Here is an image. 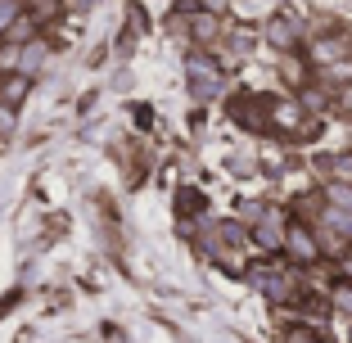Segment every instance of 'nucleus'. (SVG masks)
I'll list each match as a JSON object with an SVG mask.
<instances>
[{
  "mask_svg": "<svg viewBox=\"0 0 352 343\" xmlns=\"http://www.w3.org/2000/svg\"><path fill=\"white\" fill-rule=\"evenodd\" d=\"M285 258L298 262V267H316V262L325 258L316 226H307V221H289V230H285Z\"/></svg>",
  "mask_w": 352,
  "mask_h": 343,
  "instance_id": "nucleus-1",
  "label": "nucleus"
},
{
  "mask_svg": "<svg viewBox=\"0 0 352 343\" xmlns=\"http://www.w3.org/2000/svg\"><path fill=\"white\" fill-rule=\"evenodd\" d=\"M186 77H190V91L199 95V100H212V95L221 91V68L208 54H190L186 59Z\"/></svg>",
  "mask_w": 352,
  "mask_h": 343,
  "instance_id": "nucleus-2",
  "label": "nucleus"
},
{
  "mask_svg": "<svg viewBox=\"0 0 352 343\" xmlns=\"http://www.w3.org/2000/svg\"><path fill=\"white\" fill-rule=\"evenodd\" d=\"M307 59H311V68H330V63H339V59H352V36H348V32H334V36H311Z\"/></svg>",
  "mask_w": 352,
  "mask_h": 343,
  "instance_id": "nucleus-3",
  "label": "nucleus"
},
{
  "mask_svg": "<svg viewBox=\"0 0 352 343\" xmlns=\"http://www.w3.org/2000/svg\"><path fill=\"white\" fill-rule=\"evenodd\" d=\"M285 230H289V217L276 208H267L258 221H253V244L267 253H285Z\"/></svg>",
  "mask_w": 352,
  "mask_h": 343,
  "instance_id": "nucleus-4",
  "label": "nucleus"
},
{
  "mask_svg": "<svg viewBox=\"0 0 352 343\" xmlns=\"http://www.w3.org/2000/svg\"><path fill=\"white\" fill-rule=\"evenodd\" d=\"M262 36H267V45H271V50H280V54H294L302 45V27L289 19V14H271L267 27H262Z\"/></svg>",
  "mask_w": 352,
  "mask_h": 343,
  "instance_id": "nucleus-5",
  "label": "nucleus"
},
{
  "mask_svg": "<svg viewBox=\"0 0 352 343\" xmlns=\"http://www.w3.org/2000/svg\"><path fill=\"white\" fill-rule=\"evenodd\" d=\"M190 36L199 45H212L221 36V14H208V10H195L190 14Z\"/></svg>",
  "mask_w": 352,
  "mask_h": 343,
  "instance_id": "nucleus-6",
  "label": "nucleus"
},
{
  "mask_svg": "<svg viewBox=\"0 0 352 343\" xmlns=\"http://www.w3.org/2000/svg\"><path fill=\"white\" fill-rule=\"evenodd\" d=\"M271 122H276L280 131H298V126L307 122V109H302V100H280V104L271 109Z\"/></svg>",
  "mask_w": 352,
  "mask_h": 343,
  "instance_id": "nucleus-7",
  "label": "nucleus"
},
{
  "mask_svg": "<svg viewBox=\"0 0 352 343\" xmlns=\"http://www.w3.org/2000/svg\"><path fill=\"white\" fill-rule=\"evenodd\" d=\"M280 77L302 91V86H307V77H311V59H307V54H298V50H294V54H280Z\"/></svg>",
  "mask_w": 352,
  "mask_h": 343,
  "instance_id": "nucleus-8",
  "label": "nucleus"
},
{
  "mask_svg": "<svg viewBox=\"0 0 352 343\" xmlns=\"http://www.w3.org/2000/svg\"><path fill=\"white\" fill-rule=\"evenodd\" d=\"M28 91H32V77H23V73H10V77H0V104L19 109L23 100H28Z\"/></svg>",
  "mask_w": 352,
  "mask_h": 343,
  "instance_id": "nucleus-9",
  "label": "nucleus"
},
{
  "mask_svg": "<svg viewBox=\"0 0 352 343\" xmlns=\"http://www.w3.org/2000/svg\"><path fill=\"white\" fill-rule=\"evenodd\" d=\"M41 63H45V45H41V41H28V45L19 50V59H14V73L32 77L36 68H41Z\"/></svg>",
  "mask_w": 352,
  "mask_h": 343,
  "instance_id": "nucleus-10",
  "label": "nucleus"
},
{
  "mask_svg": "<svg viewBox=\"0 0 352 343\" xmlns=\"http://www.w3.org/2000/svg\"><path fill=\"white\" fill-rule=\"evenodd\" d=\"M321 199H325V203H330V208H348V212H352V181H343V177L325 181Z\"/></svg>",
  "mask_w": 352,
  "mask_h": 343,
  "instance_id": "nucleus-11",
  "label": "nucleus"
},
{
  "mask_svg": "<svg viewBox=\"0 0 352 343\" xmlns=\"http://www.w3.org/2000/svg\"><path fill=\"white\" fill-rule=\"evenodd\" d=\"M28 14V5L23 0H0V36H10V27Z\"/></svg>",
  "mask_w": 352,
  "mask_h": 343,
  "instance_id": "nucleus-12",
  "label": "nucleus"
},
{
  "mask_svg": "<svg viewBox=\"0 0 352 343\" xmlns=\"http://www.w3.org/2000/svg\"><path fill=\"white\" fill-rule=\"evenodd\" d=\"M330 302H334V312H343V316H352V280L343 276L339 285L330 289Z\"/></svg>",
  "mask_w": 352,
  "mask_h": 343,
  "instance_id": "nucleus-13",
  "label": "nucleus"
},
{
  "mask_svg": "<svg viewBox=\"0 0 352 343\" xmlns=\"http://www.w3.org/2000/svg\"><path fill=\"white\" fill-rule=\"evenodd\" d=\"M28 14L32 19H54L59 14V0H28Z\"/></svg>",
  "mask_w": 352,
  "mask_h": 343,
  "instance_id": "nucleus-14",
  "label": "nucleus"
},
{
  "mask_svg": "<svg viewBox=\"0 0 352 343\" xmlns=\"http://www.w3.org/2000/svg\"><path fill=\"white\" fill-rule=\"evenodd\" d=\"M32 27H36V19H32V14H23V19L10 27V41H32Z\"/></svg>",
  "mask_w": 352,
  "mask_h": 343,
  "instance_id": "nucleus-15",
  "label": "nucleus"
},
{
  "mask_svg": "<svg viewBox=\"0 0 352 343\" xmlns=\"http://www.w3.org/2000/svg\"><path fill=\"white\" fill-rule=\"evenodd\" d=\"M10 131H14V109H10V104H0V140H5Z\"/></svg>",
  "mask_w": 352,
  "mask_h": 343,
  "instance_id": "nucleus-16",
  "label": "nucleus"
},
{
  "mask_svg": "<svg viewBox=\"0 0 352 343\" xmlns=\"http://www.w3.org/2000/svg\"><path fill=\"white\" fill-rule=\"evenodd\" d=\"M289 343H325V339H321L316 330H294V334H289Z\"/></svg>",
  "mask_w": 352,
  "mask_h": 343,
  "instance_id": "nucleus-17",
  "label": "nucleus"
},
{
  "mask_svg": "<svg viewBox=\"0 0 352 343\" xmlns=\"http://www.w3.org/2000/svg\"><path fill=\"white\" fill-rule=\"evenodd\" d=\"M204 10L208 14H226V0H204Z\"/></svg>",
  "mask_w": 352,
  "mask_h": 343,
  "instance_id": "nucleus-18",
  "label": "nucleus"
},
{
  "mask_svg": "<svg viewBox=\"0 0 352 343\" xmlns=\"http://www.w3.org/2000/svg\"><path fill=\"white\" fill-rule=\"evenodd\" d=\"M343 276L352 280V253H343Z\"/></svg>",
  "mask_w": 352,
  "mask_h": 343,
  "instance_id": "nucleus-19",
  "label": "nucleus"
}]
</instances>
